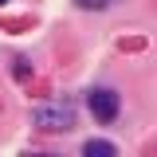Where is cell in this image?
Returning <instances> with one entry per match:
<instances>
[{"label":"cell","instance_id":"6da1fadb","mask_svg":"<svg viewBox=\"0 0 157 157\" xmlns=\"http://www.w3.org/2000/svg\"><path fill=\"white\" fill-rule=\"evenodd\" d=\"M36 126H39V130H55V134L71 130V126H75L71 102H47V106H39V110H36Z\"/></svg>","mask_w":157,"mask_h":157},{"label":"cell","instance_id":"7a4b0ae2","mask_svg":"<svg viewBox=\"0 0 157 157\" xmlns=\"http://www.w3.org/2000/svg\"><path fill=\"white\" fill-rule=\"evenodd\" d=\"M86 102H90V114H94L98 122H114V118H118V110H122L118 94H114V90H106V86L90 90V94H86Z\"/></svg>","mask_w":157,"mask_h":157},{"label":"cell","instance_id":"3957f363","mask_svg":"<svg viewBox=\"0 0 157 157\" xmlns=\"http://www.w3.org/2000/svg\"><path fill=\"white\" fill-rule=\"evenodd\" d=\"M82 153L86 157H114V145H110V141H86Z\"/></svg>","mask_w":157,"mask_h":157},{"label":"cell","instance_id":"277c9868","mask_svg":"<svg viewBox=\"0 0 157 157\" xmlns=\"http://www.w3.org/2000/svg\"><path fill=\"white\" fill-rule=\"evenodd\" d=\"M78 8H90V12H98V8H106V4H110V0H75Z\"/></svg>","mask_w":157,"mask_h":157},{"label":"cell","instance_id":"5b68a950","mask_svg":"<svg viewBox=\"0 0 157 157\" xmlns=\"http://www.w3.org/2000/svg\"><path fill=\"white\" fill-rule=\"evenodd\" d=\"M0 4H4V0H0Z\"/></svg>","mask_w":157,"mask_h":157}]
</instances>
